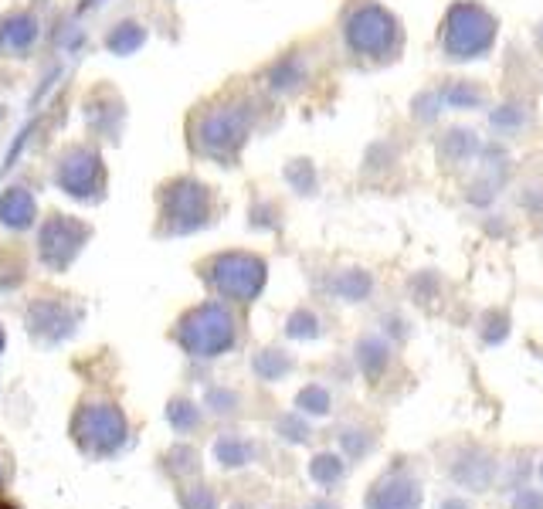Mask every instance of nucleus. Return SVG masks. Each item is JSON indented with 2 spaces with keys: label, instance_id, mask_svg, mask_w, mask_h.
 <instances>
[{
  "label": "nucleus",
  "instance_id": "a211bd4d",
  "mask_svg": "<svg viewBox=\"0 0 543 509\" xmlns=\"http://www.w3.org/2000/svg\"><path fill=\"white\" fill-rule=\"evenodd\" d=\"M510 509H543V493L540 489H520V493L513 496Z\"/></svg>",
  "mask_w": 543,
  "mask_h": 509
},
{
  "label": "nucleus",
  "instance_id": "f8f14e48",
  "mask_svg": "<svg viewBox=\"0 0 543 509\" xmlns=\"http://www.w3.org/2000/svg\"><path fill=\"white\" fill-rule=\"evenodd\" d=\"M0 218L7 228H28L34 221V197L24 187H11L0 201Z\"/></svg>",
  "mask_w": 543,
  "mask_h": 509
},
{
  "label": "nucleus",
  "instance_id": "4be33fe9",
  "mask_svg": "<svg viewBox=\"0 0 543 509\" xmlns=\"http://www.w3.org/2000/svg\"><path fill=\"white\" fill-rule=\"evenodd\" d=\"M89 4H106V0H89Z\"/></svg>",
  "mask_w": 543,
  "mask_h": 509
},
{
  "label": "nucleus",
  "instance_id": "39448f33",
  "mask_svg": "<svg viewBox=\"0 0 543 509\" xmlns=\"http://www.w3.org/2000/svg\"><path fill=\"white\" fill-rule=\"evenodd\" d=\"M79 438L85 445H92L96 452H112L116 445H123L126 438V425L119 418L116 408L109 404H96L79 418Z\"/></svg>",
  "mask_w": 543,
  "mask_h": 509
},
{
  "label": "nucleus",
  "instance_id": "4468645a",
  "mask_svg": "<svg viewBox=\"0 0 543 509\" xmlns=\"http://www.w3.org/2000/svg\"><path fill=\"white\" fill-rule=\"evenodd\" d=\"M336 292H340L343 299H350V303H360L370 292V279L364 272H343V279L336 282Z\"/></svg>",
  "mask_w": 543,
  "mask_h": 509
},
{
  "label": "nucleus",
  "instance_id": "1a4fd4ad",
  "mask_svg": "<svg viewBox=\"0 0 543 509\" xmlns=\"http://www.w3.org/2000/svg\"><path fill=\"white\" fill-rule=\"evenodd\" d=\"M174 204L167 207L170 218H177V228L180 231H191V228H201L208 221V191L194 180H180L174 187Z\"/></svg>",
  "mask_w": 543,
  "mask_h": 509
},
{
  "label": "nucleus",
  "instance_id": "aec40b11",
  "mask_svg": "<svg viewBox=\"0 0 543 509\" xmlns=\"http://www.w3.org/2000/svg\"><path fill=\"white\" fill-rule=\"evenodd\" d=\"M448 99H452V102H462V106H472V102H476L479 96H476L472 89H452V92H448Z\"/></svg>",
  "mask_w": 543,
  "mask_h": 509
},
{
  "label": "nucleus",
  "instance_id": "20e7f679",
  "mask_svg": "<svg viewBox=\"0 0 543 509\" xmlns=\"http://www.w3.org/2000/svg\"><path fill=\"white\" fill-rule=\"evenodd\" d=\"M211 282L218 286L221 296L248 303L265 286V262H258L252 255H224L214 262Z\"/></svg>",
  "mask_w": 543,
  "mask_h": 509
},
{
  "label": "nucleus",
  "instance_id": "6ab92c4d",
  "mask_svg": "<svg viewBox=\"0 0 543 509\" xmlns=\"http://www.w3.org/2000/svg\"><path fill=\"white\" fill-rule=\"evenodd\" d=\"M316 326H320V323H316V316H309V313H296V316H292L289 333H292V336H316V333H320V330H316Z\"/></svg>",
  "mask_w": 543,
  "mask_h": 509
},
{
  "label": "nucleus",
  "instance_id": "5701e85b",
  "mask_svg": "<svg viewBox=\"0 0 543 509\" xmlns=\"http://www.w3.org/2000/svg\"><path fill=\"white\" fill-rule=\"evenodd\" d=\"M540 482H543V462H540Z\"/></svg>",
  "mask_w": 543,
  "mask_h": 509
},
{
  "label": "nucleus",
  "instance_id": "f3484780",
  "mask_svg": "<svg viewBox=\"0 0 543 509\" xmlns=\"http://www.w3.org/2000/svg\"><path fill=\"white\" fill-rule=\"evenodd\" d=\"M360 350H364V353H360V360H364V370H367V374H377V370L384 367V360H387V350L377 340H367Z\"/></svg>",
  "mask_w": 543,
  "mask_h": 509
},
{
  "label": "nucleus",
  "instance_id": "412c9836",
  "mask_svg": "<svg viewBox=\"0 0 543 509\" xmlns=\"http://www.w3.org/2000/svg\"><path fill=\"white\" fill-rule=\"evenodd\" d=\"M442 509H469V506H465L462 499H448V503H445Z\"/></svg>",
  "mask_w": 543,
  "mask_h": 509
},
{
  "label": "nucleus",
  "instance_id": "423d86ee",
  "mask_svg": "<svg viewBox=\"0 0 543 509\" xmlns=\"http://www.w3.org/2000/svg\"><path fill=\"white\" fill-rule=\"evenodd\" d=\"M85 235H89V231L68 218L48 221L45 231H41V255H45V262H51L55 269H62V265L72 262L75 252L82 248Z\"/></svg>",
  "mask_w": 543,
  "mask_h": 509
},
{
  "label": "nucleus",
  "instance_id": "f257e3e1",
  "mask_svg": "<svg viewBox=\"0 0 543 509\" xmlns=\"http://www.w3.org/2000/svg\"><path fill=\"white\" fill-rule=\"evenodd\" d=\"M496 41V17L486 7L472 4V0H459L452 11L445 14L442 24V48L455 62H469L493 48Z\"/></svg>",
  "mask_w": 543,
  "mask_h": 509
},
{
  "label": "nucleus",
  "instance_id": "7ed1b4c3",
  "mask_svg": "<svg viewBox=\"0 0 543 509\" xmlns=\"http://www.w3.org/2000/svg\"><path fill=\"white\" fill-rule=\"evenodd\" d=\"M347 45L357 55H387L398 41V21L381 4H364L347 17Z\"/></svg>",
  "mask_w": 543,
  "mask_h": 509
},
{
  "label": "nucleus",
  "instance_id": "9d476101",
  "mask_svg": "<svg viewBox=\"0 0 543 509\" xmlns=\"http://www.w3.org/2000/svg\"><path fill=\"white\" fill-rule=\"evenodd\" d=\"M421 506V486L408 476H387L374 486L367 496V509H418Z\"/></svg>",
  "mask_w": 543,
  "mask_h": 509
},
{
  "label": "nucleus",
  "instance_id": "b1692460",
  "mask_svg": "<svg viewBox=\"0 0 543 509\" xmlns=\"http://www.w3.org/2000/svg\"><path fill=\"white\" fill-rule=\"evenodd\" d=\"M0 347H4V333H0Z\"/></svg>",
  "mask_w": 543,
  "mask_h": 509
},
{
  "label": "nucleus",
  "instance_id": "9b49d317",
  "mask_svg": "<svg viewBox=\"0 0 543 509\" xmlns=\"http://www.w3.org/2000/svg\"><path fill=\"white\" fill-rule=\"evenodd\" d=\"M38 38V24L28 14H11L7 21H0V48L4 51H28Z\"/></svg>",
  "mask_w": 543,
  "mask_h": 509
},
{
  "label": "nucleus",
  "instance_id": "2eb2a0df",
  "mask_svg": "<svg viewBox=\"0 0 543 509\" xmlns=\"http://www.w3.org/2000/svg\"><path fill=\"white\" fill-rule=\"evenodd\" d=\"M343 476V462L333 459V455H320V459L313 462V479L323 482V486H330V482H336Z\"/></svg>",
  "mask_w": 543,
  "mask_h": 509
},
{
  "label": "nucleus",
  "instance_id": "0eeeda50",
  "mask_svg": "<svg viewBox=\"0 0 543 509\" xmlns=\"http://www.w3.org/2000/svg\"><path fill=\"white\" fill-rule=\"evenodd\" d=\"M58 184L65 187V194L92 197L99 184V157L89 150H72L58 167Z\"/></svg>",
  "mask_w": 543,
  "mask_h": 509
},
{
  "label": "nucleus",
  "instance_id": "ddd939ff",
  "mask_svg": "<svg viewBox=\"0 0 543 509\" xmlns=\"http://www.w3.org/2000/svg\"><path fill=\"white\" fill-rule=\"evenodd\" d=\"M140 45H143L140 24H119V28L109 34V48L119 51V55H129V51H136Z\"/></svg>",
  "mask_w": 543,
  "mask_h": 509
},
{
  "label": "nucleus",
  "instance_id": "f03ea898",
  "mask_svg": "<svg viewBox=\"0 0 543 509\" xmlns=\"http://www.w3.org/2000/svg\"><path fill=\"white\" fill-rule=\"evenodd\" d=\"M177 336L194 357H218L221 350L235 343V323L221 306H204L184 319Z\"/></svg>",
  "mask_w": 543,
  "mask_h": 509
},
{
  "label": "nucleus",
  "instance_id": "dca6fc26",
  "mask_svg": "<svg viewBox=\"0 0 543 509\" xmlns=\"http://www.w3.org/2000/svg\"><path fill=\"white\" fill-rule=\"evenodd\" d=\"M299 404H303L306 411H313V414H326V411H330V394H326L323 387H306V391L299 394Z\"/></svg>",
  "mask_w": 543,
  "mask_h": 509
},
{
  "label": "nucleus",
  "instance_id": "6e6552de",
  "mask_svg": "<svg viewBox=\"0 0 543 509\" xmlns=\"http://www.w3.org/2000/svg\"><path fill=\"white\" fill-rule=\"evenodd\" d=\"M245 129H248L245 116H238V112H214V116L204 119V129H201L204 153H211V157L231 153L241 140H245Z\"/></svg>",
  "mask_w": 543,
  "mask_h": 509
}]
</instances>
